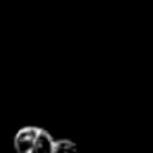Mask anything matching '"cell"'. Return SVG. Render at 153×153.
<instances>
[{
	"label": "cell",
	"mask_w": 153,
	"mask_h": 153,
	"mask_svg": "<svg viewBox=\"0 0 153 153\" xmlns=\"http://www.w3.org/2000/svg\"><path fill=\"white\" fill-rule=\"evenodd\" d=\"M77 146L73 140L68 138H61V140H54L53 145V153H59V152H74Z\"/></svg>",
	"instance_id": "7a4b0ae2"
},
{
	"label": "cell",
	"mask_w": 153,
	"mask_h": 153,
	"mask_svg": "<svg viewBox=\"0 0 153 153\" xmlns=\"http://www.w3.org/2000/svg\"><path fill=\"white\" fill-rule=\"evenodd\" d=\"M15 148L18 153H53L54 140L40 127H23L15 135Z\"/></svg>",
	"instance_id": "6da1fadb"
}]
</instances>
